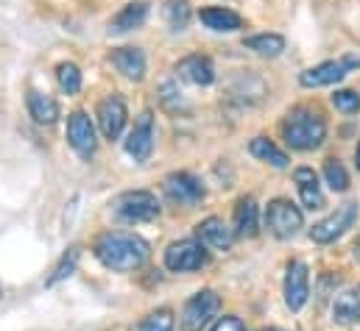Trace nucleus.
<instances>
[{"label":"nucleus","mask_w":360,"mask_h":331,"mask_svg":"<svg viewBox=\"0 0 360 331\" xmlns=\"http://www.w3.org/2000/svg\"><path fill=\"white\" fill-rule=\"evenodd\" d=\"M95 259L115 270V273H131V270H140L146 262H148V243L137 234H129V231H106L95 240Z\"/></svg>","instance_id":"obj_1"},{"label":"nucleus","mask_w":360,"mask_h":331,"mask_svg":"<svg viewBox=\"0 0 360 331\" xmlns=\"http://www.w3.org/2000/svg\"><path fill=\"white\" fill-rule=\"evenodd\" d=\"M327 137V123L321 112L310 106H296L282 120V140L293 151H316Z\"/></svg>","instance_id":"obj_2"},{"label":"nucleus","mask_w":360,"mask_h":331,"mask_svg":"<svg viewBox=\"0 0 360 331\" xmlns=\"http://www.w3.org/2000/svg\"><path fill=\"white\" fill-rule=\"evenodd\" d=\"M112 212L123 223H151L160 215V201L148 189H129L115 198Z\"/></svg>","instance_id":"obj_3"},{"label":"nucleus","mask_w":360,"mask_h":331,"mask_svg":"<svg viewBox=\"0 0 360 331\" xmlns=\"http://www.w3.org/2000/svg\"><path fill=\"white\" fill-rule=\"evenodd\" d=\"M302 226H304V217H302V209L296 203H290L288 198H276V201L269 203V209H266V229L276 240L296 237Z\"/></svg>","instance_id":"obj_4"},{"label":"nucleus","mask_w":360,"mask_h":331,"mask_svg":"<svg viewBox=\"0 0 360 331\" xmlns=\"http://www.w3.org/2000/svg\"><path fill=\"white\" fill-rule=\"evenodd\" d=\"M218 309H221V298L212 292V290H201L195 292L184 309H181V329L184 331H201L204 326L212 323V318H218Z\"/></svg>","instance_id":"obj_5"},{"label":"nucleus","mask_w":360,"mask_h":331,"mask_svg":"<svg viewBox=\"0 0 360 331\" xmlns=\"http://www.w3.org/2000/svg\"><path fill=\"white\" fill-rule=\"evenodd\" d=\"M358 220V203H344L338 206L330 217L319 220L313 229H310V240L319 243V245H327V243H335L347 229H352V223Z\"/></svg>","instance_id":"obj_6"},{"label":"nucleus","mask_w":360,"mask_h":331,"mask_svg":"<svg viewBox=\"0 0 360 331\" xmlns=\"http://www.w3.org/2000/svg\"><path fill=\"white\" fill-rule=\"evenodd\" d=\"M95 117H98V128H101L103 140H117V137L123 134L126 123H129V109H126L123 95H117V92L106 95V97L98 103Z\"/></svg>","instance_id":"obj_7"},{"label":"nucleus","mask_w":360,"mask_h":331,"mask_svg":"<svg viewBox=\"0 0 360 331\" xmlns=\"http://www.w3.org/2000/svg\"><path fill=\"white\" fill-rule=\"evenodd\" d=\"M352 67H360V56H344V59H338V62H321V65L304 70V73L299 76V83H302L304 89L333 86V83L341 81Z\"/></svg>","instance_id":"obj_8"},{"label":"nucleus","mask_w":360,"mask_h":331,"mask_svg":"<svg viewBox=\"0 0 360 331\" xmlns=\"http://www.w3.org/2000/svg\"><path fill=\"white\" fill-rule=\"evenodd\" d=\"M162 192H165V198H168L174 206H184V209L195 206V203L204 198V187H201V181H198L195 175L184 173V170L165 175V181H162Z\"/></svg>","instance_id":"obj_9"},{"label":"nucleus","mask_w":360,"mask_h":331,"mask_svg":"<svg viewBox=\"0 0 360 331\" xmlns=\"http://www.w3.org/2000/svg\"><path fill=\"white\" fill-rule=\"evenodd\" d=\"M207 264V250L195 240H181L165 250V267L171 273H193Z\"/></svg>","instance_id":"obj_10"},{"label":"nucleus","mask_w":360,"mask_h":331,"mask_svg":"<svg viewBox=\"0 0 360 331\" xmlns=\"http://www.w3.org/2000/svg\"><path fill=\"white\" fill-rule=\"evenodd\" d=\"M68 142L82 159H92V154L98 148V140H95V126H92L87 112L79 109L68 117Z\"/></svg>","instance_id":"obj_11"},{"label":"nucleus","mask_w":360,"mask_h":331,"mask_svg":"<svg viewBox=\"0 0 360 331\" xmlns=\"http://www.w3.org/2000/svg\"><path fill=\"white\" fill-rule=\"evenodd\" d=\"M151 151H154V114L146 109V112L137 117L131 134L126 137V154H129L134 162H146V159L151 156Z\"/></svg>","instance_id":"obj_12"},{"label":"nucleus","mask_w":360,"mask_h":331,"mask_svg":"<svg viewBox=\"0 0 360 331\" xmlns=\"http://www.w3.org/2000/svg\"><path fill=\"white\" fill-rule=\"evenodd\" d=\"M310 298V273L304 262H290L285 273V304L290 312H299Z\"/></svg>","instance_id":"obj_13"},{"label":"nucleus","mask_w":360,"mask_h":331,"mask_svg":"<svg viewBox=\"0 0 360 331\" xmlns=\"http://www.w3.org/2000/svg\"><path fill=\"white\" fill-rule=\"evenodd\" d=\"M176 76L181 81L193 83V86H210L215 81V65H212L210 56L193 53V56H184L176 65Z\"/></svg>","instance_id":"obj_14"},{"label":"nucleus","mask_w":360,"mask_h":331,"mask_svg":"<svg viewBox=\"0 0 360 331\" xmlns=\"http://www.w3.org/2000/svg\"><path fill=\"white\" fill-rule=\"evenodd\" d=\"M195 237L204 248H215V250H229L235 243V231L221 220V217H207L195 226Z\"/></svg>","instance_id":"obj_15"},{"label":"nucleus","mask_w":360,"mask_h":331,"mask_svg":"<svg viewBox=\"0 0 360 331\" xmlns=\"http://www.w3.org/2000/svg\"><path fill=\"white\" fill-rule=\"evenodd\" d=\"M293 181H296V189H299V198L304 203V209H324V192H321V184H319V175L313 167H296L293 170Z\"/></svg>","instance_id":"obj_16"},{"label":"nucleus","mask_w":360,"mask_h":331,"mask_svg":"<svg viewBox=\"0 0 360 331\" xmlns=\"http://www.w3.org/2000/svg\"><path fill=\"white\" fill-rule=\"evenodd\" d=\"M112 65L129 81H143V76H146V53L140 48H117V50H112Z\"/></svg>","instance_id":"obj_17"},{"label":"nucleus","mask_w":360,"mask_h":331,"mask_svg":"<svg viewBox=\"0 0 360 331\" xmlns=\"http://www.w3.org/2000/svg\"><path fill=\"white\" fill-rule=\"evenodd\" d=\"M235 237H257L260 231V209L252 195L240 198L235 206Z\"/></svg>","instance_id":"obj_18"},{"label":"nucleus","mask_w":360,"mask_h":331,"mask_svg":"<svg viewBox=\"0 0 360 331\" xmlns=\"http://www.w3.org/2000/svg\"><path fill=\"white\" fill-rule=\"evenodd\" d=\"M146 20H148V3H146V0H131V3H126V6L112 17L109 31H112V34H126V31L140 28Z\"/></svg>","instance_id":"obj_19"},{"label":"nucleus","mask_w":360,"mask_h":331,"mask_svg":"<svg viewBox=\"0 0 360 331\" xmlns=\"http://www.w3.org/2000/svg\"><path fill=\"white\" fill-rule=\"evenodd\" d=\"M25 106H28V114H31L39 126H53V123L59 120V106H56V100H53L48 92L28 89Z\"/></svg>","instance_id":"obj_20"},{"label":"nucleus","mask_w":360,"mask_h":331,"mask_svg":"<svg viewBox=\"0 0 360 331\" xmlns=\"http://www.w3.org/2000/svg\"><path fill=\"white\" fill-rule=\"evenodd\" d=\"M198 20H201L210 31H238V28H243L240 14H235L232 8H224V6L201 8V11H198Z\"/></svg>","instance_id":"obj_21"},{"label":"nucleus","mask_w":360,"mask_h":331,"mask_svg":"<svg viewBox=\"0 0 360 331\" xmlns=\"http://www.w3.org/2000/svg\"><path fill=\"white\" fill-rule=\"evenodd\" d=\"M333 318L344 326L349 323H358L360 320V284L358 287H349L344 292H338V298L333 301Z\"/></svg>","instance_id":"obj_22"},{"label":"nucleus","mask_w":360,"mask_h":331,"mask_svg":"<svg viewBox=\"0 0 360 331\" xmlns=\"http://www.w3.org/2000/svg\"><path fill=\"white\" fill-rule=\"evenodd\" d=\"M249 151H252V156L255 159H260V162H266V165L271 167H288V156L271 142V140H266V137H255L252 142H249Z\"/></svg>","instance_id":"obj_23"},{"label":"nucleus","mask_w":360,"mask_h":331,"mask_svg":"<svg viewBox=\"0 0 360 331\" xmlns=\"http://www.w3.org/2000/svg\"><path fill=\"white\" fill-rule=\"evenodd\" d=\"M246 48L255 50L257 56L276 59V56L285 50V39H282L279 34H257V36H249V39H246Z\"/></svg>","instance_id":"obj_24"},{"label":"nucleus","mask_w":360,"mask_h":331,"mask_svg":"<svg viewBox=\"0 0 360 331\" xmlns=\"http://www.w3.org/2000/svg\"><path fill=\"white\" fill-rule=\"evenodd\" d=\"M162 17H165V22H168L174 31H184V28L190 25V17H193L190 0H165Z\"/></svg>","instance_id":"obj_25"},{"label":"nucleus","mask_w":360,"mask_h":331,"mask_svg":"<svg viewBox=\"0 0 360 331\" xmlns=\"http://www.w3.org/2000/svg\"><path fill=\"white\" fill-rule=\"evenodd\" d=\"M324 181H327V187L333 192H347L349 189V173L344 170V165L335 156H330L324 162Z\"/></svg>","instance_id":"obj_26"},{"label":"nucleus","mask_w":360,"mask_h":331,"mask_svg":"<svg viewBox=\"0 0 360 331\" xmlns=\"http://www.w3.org/2000/svg\"><path fill=\"white\" fill-rule=\"evenodd\" d=\"M56 81L62 86V92L76 95V92L82 89V70H79V65H73V62H59V65H56Z\"/></svg>","instance_id":"obj_27"},{"label":"nucleus","mask_w":360,"mask_h":331,"mask_svg":"<svg viewBox=\"0 0 360 331\" xmlns=\"http://www.w3.org/2000/svg\"><path fill=\"white\" fill-rule=\"evenodd\" d=\"M131 331H174V312L171 309H157L148 318H143Z\"/></svg>","instance_id":"obj_28"},{"label":"nucleus","mask_w":360,"mask_h":331,"mask_svg":"<svg viewBox=\"0 0 360 331\" xmlns=\"http://www.w3.org/2000/svg\"><path fill=\"white\" fill-rule=\"evenodd\" d=\"M76 264H79V248H70L65 256H62V262L56 264V270H53V276L48 278V287H53V284H59L62 278H68V276H73V270H76Z\"/></svg>","instance_id":"obj_29"},{"label":"nucleus","mask_w":360,"mask_h":331,"mask_svg":"<svg viewBox=\"0 0 360 331\" xmlns=\"http://www.w3.org/2000/svg\"><path fill=\"white\" fill-rule=\"evenodd\" d=\"M333 106L344 114H358L360 112V95L355 89H338L333 95Z\"/></svg>","instance_id":"obj_30"},{"label":"nucleus","mask_w":360,"mask_h":331,"mask_svg":"<svg viewBox=\"0 0 360 331\" xmlns=\"http://www.w3.org/2000/svg\"><path fill=\"white\" fill-rule=\"evenodd\" d=\"M179 83L176 81H165L160 86V97H162V103H165V109H171V112H176L181 106V97H179Z\"/></svg>","instance_id":"obj_31"},{"label":"nucleus","mask_w":360,"mask_h":331,"mask_svg":"<svg viewBox=\"0 0 360 331\" xmlns=\"http://www.w3.org/2000/svg\"><path fill=\"white\" fill-rule=\"evenodd\" d=\"M212 331H246V326L238 320V318H232V315H226V318H221L215 326H212Z\"/></svg>","instance_id":"obj_32"},{"label":"nucleus","mask_w":360,"mask_h":331,"mask_svg":"<svg viewBox=\"0 0 360 331\" xmlns=\"http://www.w3.org/2000/svg\"><path fill=\"white\" fill-rule=\"evenodd\" d=\"M352 253H355V259L360 262V237H358V243H355V248H352Z\"/></svg>","instance_id":"obj_33"},{"label":"nucleus","mask_w":360,"mask_h":331,"mask_svg":"<svg viewBox=\"0 0 360 331\" xmlns=\"http://www.w3.org/2000/svg\"><path fill=\"white\" fill-rule=\"evenodd\" d=\"M355 165H358V170H360V145H358V151H355Z\"/></svg>","instance_id":"obj_34"},{"label":"nucleus","mask_w":360,"mask_h":331,"mask_svg":"<svg viewBox=\"0 0 360 331\" xmlns=\"http://www.w3.org/2000/svg\"><path fill=\"white\" fill-rule=\"evenodd\" d=\"M260 331H282V329H260Z\"/></svg>","instance_id":"obj_35"}]
</instances>
